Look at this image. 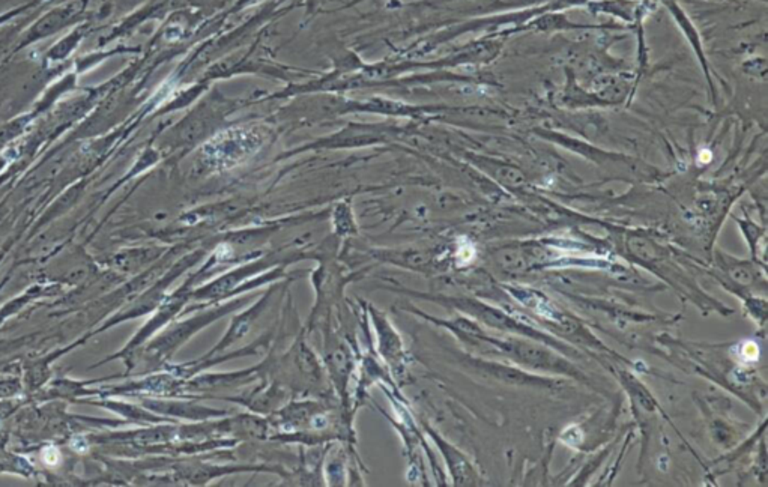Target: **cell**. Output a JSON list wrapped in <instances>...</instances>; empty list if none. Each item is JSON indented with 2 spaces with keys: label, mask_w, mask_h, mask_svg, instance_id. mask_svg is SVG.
<instances>
[{
  "label": "cell",
  "mask_w": 768,
  "mask_h": 487,
  "mask_svg": "<svg viewBox=\"0 0 768 487\" xmlns=\"http://www.w3.org/2000/svg\"><path fill=\"white\" fill-rule=\"evenodd\" d=\"M726 272L729 274V277L734 280L735 283L741 284V286H750L752 283L756 281V272L748 265V264H732V265H726Z\"/></svg>",
  "instance_id": "cell-2"
},
{
  "label": "cell",
  "mask_w": 768,
  "mask_h": 487,
  "mask_svg": "<svg viewBox=\"0 0 768 487\" xmlns=\"http://www.w3.org/2000/svg\"><path fill=\"white\" fill-rule=\"evenodd\" d=\"M42 460L47 463V465L54 467L57 465L59 460H61V454H59V451L54 447H49L42 451Z\"/></svg>",
  "instance_id": "cell-3"
},
{
  "label": "cell",
  "mask_w": 768,
  "mask_h": 487,
  "mask_svg": "<svg viewBox=\"0 0 768 487\" xmlns=\"http://www.w3.org/2000/svg\"><path fill=\"white\" fill-rule=\"evenodd\" d=\"M486 340L492 344L493 349L500 351L501 353L508 356V358H512L516 363L524 364L526 367H533V369L545 370V372H555V373H564V375L567 373L573 376H577L579 373L572 364L565 363L562 358H560V356H557L553 352L545 348L534 346V344L525 343L516 339H508V340L486 339Z\"/></svg>",
  "instance_id": "cell-1"
}]
</instances>
